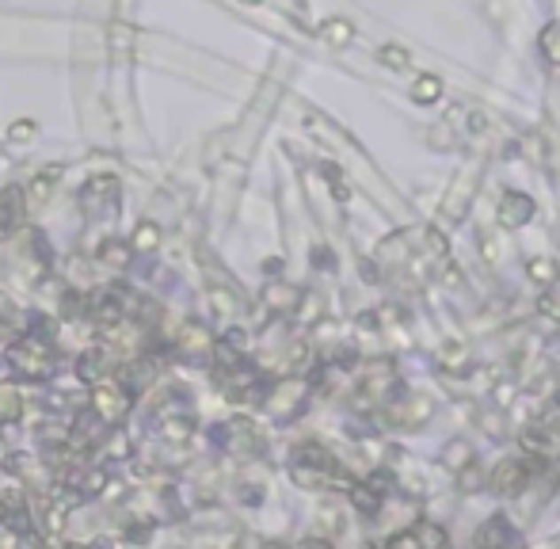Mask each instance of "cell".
<instances>
[{"label": "cell", "instance_id": "1", "mask_svg": "<svg viewBox=\"0 0 560 549\" xmlns=\"http://www.w3.org/2000/svg\"><path fill=\"white\" fill-rule=\"evenodd\" d=\"M290 477H294L301 489H336V484H347L343 469L336 466V458L324 451V446H301L290 462Z\"/></svg>", "mask_w": 560, "mask_h": 549}, {"label": "cell", "instance_id": "2", "mask_svg": "<svg viewBox=\"0 0 560 549\" xmlns=\"http://www.w3.org/2000/svg\"><path fill=\"white\" fill-rule=\"evenodd\" d=\"M538 469H541V462H533V458H503V462L492 469L488 489L495 496H523Z\"/></svg>", "mask_w": 560, "mask_h": 549}, {"label": "cell", "instance_id": "3", "mask_svg": "<svg viewBox=\"0 0 560 549\" xmlns=\"http://www.w3.org/2000/svg\"><path fill=\"white\" fill-rule=\"evenodd\" d=\"M8 359L27 378H43V374H50V366H54V348H50L43 336H23L8 348Z\"/></svg>", "mask_w": 560, "mask_h": 549}, {"label": "cell", "instance_id": "4", "mask_svg": "<svg viewBox=\"0 0 560 549\" xmlns=\"http://www.w3.org/2000/svg\"><path fill=\"white\" fill-rule=\"evenodd\" d=\"M435 416V404H431V397H389L385 408H381V420L401 431H416L424 427L427 420Z\"/></svg>", "mask_w": 560, "mask_h": 549}, {"label": "cell", "instance_id": "5", "mask_svg": "<svg viewBox=\"0 0 560 549\" xmlns=\"http://www.w3.org/2000/svg\"><path fill=\"white\" fill-rule=\"evenodd\" d=\"M130 412V393L119 381H99L92 389V416H99L104 424H119Z\"/></svg>", "mask_w": 560, "mask_h": 549}, {"label": "cell", "instance_id": "6", "mask_svg": "<svg viewBox=\"0 0 560 549\" xmlns=\"http://www.w3.org/2000/svg\"><path fill=\"white\" fill-rule=\"evenodd\" d=\"M393 381H397V370H393V363L389 359H374V363L362 366L359 393H362V397H370V401H385V393L393 389Z\"/></svg>", "mask_w": 560, "mask_h": 549}, {"label": "cell", "instance_id": "7", "mask_svg": "<svg viewBox=\"0 0 560 549\" xmlns=\"http://www.w3.org/2000/svg\"><path fill=\"white\" fill-rule=\"evenodd\" d=\"M301 401H305V381L286 378V381H278V386L271 389V401H267V408H271V416L286 420V416L298 412Z\"/></svg>", "mask_w": 560, "mask_h": 549}, {"label": "cell", "instance_id": "8", "mask_svg": "<svg viewBox=\"0 0 560 549\" xmlns=\"http://www.w3.org/2000/svg\"><path fill=\"white\" fill-rule=\"evenodd\" d=\"M473 191H477V164H469V169H462V176L454 180L447 202H442L447 218H462V214L469 210V199H473Z\"/></svg>", "mask_w": 560, "mask_h": 549}, {"label": "cell", "instance_id": "9", "mask_svg": "<svg viewBox=\"0 0 560 549\" xmlns=\"http://www.w3.org/2000/svg\"><path fill=\"white\" fill-rule=\"evenodd\" d=\"M81 202H84V210H88V214H96V210H114V207H119V180H111V176L88 180Z\"/></svg>", "mask_w": 560, "mask_h": 549}, {"label": "cell", "instance_id": "10", "mask_svg": "<svg viewBox=\"0 0 560 549\" xmlns=\"http://www.w3.org/2000/svg\"><path fill=\"white\" fill-rule=\"evenodd\" d=\"M175 343H180V351L187 355V359H206V355H214V340L210 328H202L198 321H187L180 328V336H175Z\"/></svg>", "mask_w": 560, "mask_h": 549}, {"label": "cell", "instance_id": "11", "mask_svg": "<svg viewBox=\"0 0 560 549\" xmlns=\"http://www.w3.org/2000/svg\"><path fill=\"white\" fill-rule=\"evenodd\" d=\"M533 218V199L523 195V191H507L500 199V225L503 229H518Z\"/></svg>", "mask_w": 560, "mask_h": 549}, {"label": "cell", "instance_id": "12", "mask_svg": "<svg viewBox=\"0 0 560 549\" xmlns=\"http://www.w3.org/2000/svg\"><path fill=\"white\" fill-rule=\"evenodd\" d=\"M225 451H233V454H256L260 451V431L256 424H248V420H233V424H225Z\"/></svg>", "mask_w": 560, "mask_h": 549}, {"label": "cell", "instance_id": "13", "mask_svg": "<svg viewBox=\"0 0 560 549\" xmlns=\"http://www.w3.org/2000/svg\"><path fill=\"white\" fill-rule=\"evenodd\" d=\"M23 214H27V199H23V184H12L4 187V195H0V237L12 233L19 222H23Z\"/></svg>", "mask_w": 560, "mask_h": 549}, {"label": "cell", "instance_id": "14", "mask_svg": "<svg viewBox=\"0 0 560 549\" xmlns=\"http://www.w3.org/2000/svg\"><path fill=\"white\" fill-rule=\"evenodd\" d=\"M447 527H439V522H416L412 530H401L393 534L389 545H447Z\"/></svg>", "mask_w": 560, "mask_h": 549}, {"label": "cell", "instance_id": "15", "mask_svg": "<svg viewBox=\"0 0 560 549\" xmlns=\"http://www.w3.org/2000/svg\"><path fill=\"white\" fill-rule=\"evenodd\" d=\"M126 313H130V305H126L122 294H104V298L92 305V321H96L99 328L122 325V321H126Z\"/></svg>", "mask_w": 560, "mask_h": 549}, {"label": "cell", "instance_id": "16", "mask_svg": "<svg viewBox=\"0 0 560 549\" xmlns=\"http://www.w3.org/2000/svg\"><path fill=\"white\" fill-rule=\"evenodd\" d=\"M58 180H61V169H58V164H50V169H43V172H38L35 180H31L27 187H23V199H27V210H31V207H43V202H46L50 195H54Z\"/></svg>", "mask_w": 560, "mask_h": 549}, {"label": "cell", "instance_id": "17", "mask_svg": "<svg viewBox=\"0 0 560 549\" xmlns=\"http://www.w3.org/2000/svg\"><path fill=\"white\" fill-rule=\"evenodd\" d=\"M191 427H195V416H191L187 408H183V412H172L168 404L160 408V435L168 439V443H187L191 439Z\"/></svg>", "mask_w": 560, "mask_h": 549}, {"label": "cell", "instance_id": "18", "mask_svg": "<svg viewBox=\"0 0 560 549\" xmlns=\"http://www.w3.org/2000/svg\"><path fill=\"white\" fill-rule=\"evenodd\" d=\"M298 302H301V290L294 283H271L263 290V305L275 313H294Z\"/></svg>", "mask_w": 560, "mask_h": 549}, {"label": "cell", "instance_id": "19", "mask_svg": "<svg viewBox=\"0 0 560 549\" xmlns=\"http://www.w3.org/2000/svg\"><path fill=\"white\" fill-rule=\"evenodd\" d=\"M439 363L447 374H462V370H469V343L465 340H447L439 348Z\"/></svg>", "mask_w": 560, "mask_h": 549}, {"label": "cell", "instance_id": "20", "mask_svg": "<svg viewBox=\"0 0 560 549\" xmlns=\"http://www.w3.org/2000/svg\"><path fill=\"white\" fill-rule=\"evenodd\" d=\"M469 462H477V458H473V443H469V439H450L447 451H442V466H447L450 474H462Z\"/></svg>", "mask_w": 560, "mask_h": 549}, {"label": "cell", "instance_id": "21", "mask_svg": "<svg viewBox=\"0 0 560 549\" xmlns=\"http://www.w3.org/2000/svg\"><path fill=\"white\" fill-rule=\"evenodd\" d=\"M104 363H107V355H104V351L88 348L81 359H76V378H81V381H99V378L107 374V366H104Z\"/></svg>", "mask_w": 560, "mask_h": 549}, {"label": "cell", "instance_id": "22", "mask_svg": "<svg viewBox=\"0 0 560 549\" xmlns=\"http://www.w3.org/2000/svg\"><path fill=\"white\" fill-rule=\"evenodd\" d=\"M19 416H23V393L0 381V424H16Z\"/></svg>", "mask_w": 560, "mask_h": 549}, {"label": "cell", "instance_id": "23", "mask_svg": "<svg viewBox=\"0 0 560 549\" xmlns=\"http://www.w3.org/2000/svg\"><path fill=\"white\" fill-rule=\"evenodd\" d=\"M347 489H351V504L359 507L362 515H374L377 507H381V500H385V496H381V492H374L366 481H362V484H347Z\"/></svg>", "mask_w": 560, "mask_h": 549}, {"label": "cell", "instance_id": "24", "mask_svg": "<svg viewBox=\"0 0 560 549\" xmlns=\"http://www.w3.org/2000/svg\"><path fill=\"white\" fill-rule=\"evenodd\" d=\"M96 256H99V263H107V267H126V263H130V245H126V240H104Z\"/></svg>", "mask_w": 560, "mask_h": 549}, {"label": "cell", "instance_id": "25", "mask_svg": "<svg viewBox=\"0 0 560 549\" xmlns=\"http://www.w3.org/2000/svg\"><path fill=\"white\" fill-rule=\"evenodd\" d=\"M538 50H541V58L549 61V66H560V23H549V27L541 31Z\"/></svg>", "mask_w": 560, "mask_h": 549}, {"label": "cell", "instance_id": "26", "mask_svg": "<svg viewBox=\"0 0 560 549\" xmlns=\"http://www.w3.org/2000/svg\"><path fill=\"white\" fill-rule=\"evenodd\" d=\"M526 275H530L538 286H553L556 278H560V267H556L553 260H530V263H526Z\"/></svg>", "mask_w": 560, "mask_h": 549}, {"label": "cell", "instance_id": "27", "mask_svg": "<svg viewBox=\"0 0 560 549\" xmlns=\"http://www.w3.org/2000/svg\"><path fill=\"white\" fill-rule=\"evenodd\" d=\"M412 96H416V104H435V99L442 96V81L439 76H419V81L412 84Z\"/></svg>", "mask_w": 560, "mask_h": 549}, {"label": "cell", "instance_id": "28", "mask_svg": "<svg viewBox=\"0 0 560 549\" xmlns=\"http://www.w3.org/2000/svg\"><path fill=\"white\" fill-rule=\"evenodd\" d=\"M321 35H324V43H332V46H347L351 38H354V27L347 20H328L324 27H321Z\"/></svg>", "mask_w": 560, "mask_h": 549}, {"label": "cell", "instance_id": "29", "mask_svg": "<svg viewBox=\"0 0 560 549\" xmlns=\"http://www.w3.org/2000/svg\"><path fill=\"white\" fill-rule=\"evenodd\" d=\"M157 240H160V229H157V222H137L134 237H130V245H134V248L152 252V248H157Z\"/></svg>", "mask_w": 560, "mask_h": 549}, {"label": "cell", "instance_id": "30", "mask_svg": "<svg viewBox=\"0 0 560 549\" xmlns=\"http://www.w3.org/2000/svg\"><path fill=\"white\" fill-rule=\"evenodd\" d=\"M210 298H214V310H218L225 321L229 317H237V310H240V298L233 290H210Z\"/></svg>", "mask_w": 560, "mask_h": 549}, {"label": "cell", "instance_id": "31", "mask_svg": "<svg viewBox=\"0 0 560 549\" xmlns=\"http://www.w3.org/2000/svg\"><path fill=\"white\" fill-rule=\"evenodd\" d=\"M511 538V530L503 527V519L495 515V519H488V527H480L477 530V542H507Z\"/></svg>", "mask_w": 560, "mask_h": 549}, {"label": "cell", "instance_id": "32", "mask_svg": "<svg viewBox=\"0 0 560 549\" xmlns=\"http://www.w3.org/2000/svg\"><path fill=\"white\" fill-rule=\"evenodd\" d=\"M381 61H385L389 69H408V50H401V46H381Z\"/></svg>", "mask_w": 560, "mask_h": 549}, {"label": "cell", "instance_id": "33", "mask_svg": "<svg viewBox=\"0 0 560 549\" xmlns=\"http://www.w3.org/2000/svg\"><path fill=\"white\" fill-rule=\"evenodd\" d=\"M8 137H12V142H27V137H35V122H31V119H19V122L8 130Z\"/></svg>", "mask_w": 560, "mask_h": 549}, {"label": "cell", "instance_id": "34", "mask_svg": "<svg viewBox=\"0 0 560 549\" xmlns=\"http://www.w3.org/2000/svg\"><path fill=\"white\" fill-rule=\"evenodd\" d=\"M321 527H328V534H336L343 527V519H339L336 507H324V512H321Z\"/></svg>", "mask_w": 560, "mask_h": 549}, {"label": "cell", "instance_id": "35", "mask_svg": "<svg viewBox=\"0 0 560 549\" xmlns=\"http://www.w3.org/2000/svg\"><path fill=\"white\" fill-rule=\"evenodd\" d=\"M8 317H12V302L0 294V321H8Z\"/></svg>", "mask_w": 560, "mask_h": 549}, {"label": "cell", "instance_id": "36", "mask_svg": "<svg viewBox=\"0 0 560 549\" xmlns=\"http://www.w3.org/2000/svg\"><path fill=\"white\" fill-rule=\"evenodd\" d=\"M245 4H263V0H245Z\"/></svg>", "mask_w": 560, "mask_h": 549}, {"label": "cell", "instance_id": "37", "mask_svg": "<svg viewBox=\"0 0 560 549\" xmlns=\"http://www.w3.org/2000/svg\"><path fill=\"white\" fill-rule=\"evenodd\" d=\"M556 237H560V229H556Z\"/></svg>", "mask_w": 560, "mask_h": 549}]
</instances>
